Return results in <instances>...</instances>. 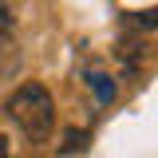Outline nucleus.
<instances>
[{"label":"nucleus","instance_id":"f257e3e1","mask_svg":"<svg viewBox=\"0 0 158 158\" xmlns=\"http://www.w3.org/2000/svg\"><path fill=\"white\" fill-rule=\"evenodd\" d=\"M8 115L32 142H48L56 127V99L44 83H24L8 95Z\"/></svg>","mask_w":158,"mask_h":158},{"label":"nucleus","instance_id":"f03ea898","mask_svg":"<svg viewBox=\"0 0 158 158\" xmlns=\"http://www.w3.org/2000/svg\"><path fill=\"white\" fill-rule=\"evenodd\" d=\"M146 56H150V44L142 36H123L118 40V59H123L127 67H135L138 59H146Z\"/></svg>","mask_w":158,"mask_h":158},{"label":"nucleus","instance_id":"7ed1b4c3","mask_svg":"<svg viewBox=\"0 0 158 158\" xmlns=\"http://www.w3.org/2000/svg\"><path fill=\"white\" fill-rule=\"evenodd\" d=\"M87 83H91V91H95V99H99V103H111V99H115V79H111V75H103V71H91V75H87Z\"/></svg>","mask_w":158,"mask_h":158},{"label":"nucleus","instance_id":"20e7f679","mask_svg":"<svg viewBox=\"0 0 158 158\" xmlns=\"http://www.w3.org/2000/svg\"><path fill=\"white\" fill-rule=\"evenodd\" d=\"M87 131H75V127H71V131H63V142H59V154H75V150H87Z\"/></svg>","mask_w":158,"mask_h":158},{"label":"nucleus","instance_id":"39448f33","mask_svg":"<svg viewBox=\"0 0 158 158\" xmlns=\"http://www.w3.org/2000/svg\"><path fill=\"white\" fill-rule=\"evenodd\" d=\"M131 24H135L138 32H150V28H158V4H154V8H146V12H135V16H131Z\"/></svg>","mask_w":158,"mask_h":158},{"label":"nucleus","instance_id":"423d86ee","mask_svg":"<svg viewBox=\"0 0 158 158\" xmlns=\"http://www.w3.org/2000/svg\"><path fill=\"white\" fill-rule=\"evenodd\" d=\"M12 28H16V16L8 12V0H0V44L12 40Z\"/></svg>","mask_w":158,"mask_h":158},{"label":"nucleus","instance_id":"0eeeda50","mask_svg":"<svg viewBox=\"0 0 158 158\" xmlns=\"http://www.w3.org/2000/svg\"><path fill=\"white\" fill-rule=\"evenodd\" d=\"M0 158H12V150H8V138L0 135Z\"/></svg>","mask_w":158,"mask_h":158}]
</instances>
